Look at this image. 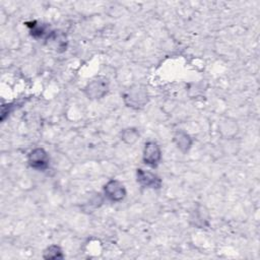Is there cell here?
<instances>
[{
	"label": "cell",
	"mask_w": 260,
	"mask_h": 260,
	"mask_svg": "<svg viewBox=\"0 0 260 260\" xmlns=\"http://www.w3.org/2000/svg\"><path fill=\"white\" fill-rule=\"evenodd\" d=\"M105 196L112 202H120L126 197L125 186L118 180L112 179L104 186Z\"/></svg>",
	"instance_id": "277c9868"
},
{
	"label": "cell",
	"mask_w": 260,
	"mask_h": 260,
	"mask_svg": "<svg viewBox=\"0 0 260 260\" xmlns=\"http://www.w3.org/2000/svg\"><path fill=\"white\" fill-rule=\"evenodd\" d=\"M142 159L145 165L152 168L156 167L161 159V149L154 141H147L144 144Z\"/></svg>",
	"instance_id": "5b68a950"
},
{
	"label": "cell",
	"mask_w": 260,
	"mask_h": 260,
	"mask_svg": "<svg viewBox=\"0 0 260 260\" xmlns=\"http://www.w3.org/2000/svg\"><path fill=\"white\" fill-rule=\"evenodd\" d=\"M28 165L38 171H45L49 167L50 157L48 152L43 147H36L27 154Z\"/></svg>",
	"instance_id": "3957f363"
},
{
	"label": "cell",
	"mask_w": 260,
	"mask_h": 260,
	"mask_svg": "<svg viewBox=\"0 0 260 260\" xmlns=\"http://www.w3.org/2000/svg\"><path fill=\"white\" fill-rule=\"evenodd\" d=\"M109 91V80L105 76H96L84 87V93L89 100H100Z\"/></svg>",
	"instance_id": "7a4b0ae2"
},
{
	"label": "cell",
	"mask_w": 260,
	"mask_h": 260,
	"mask_svg": "<svg viewBox=\"0 0 260 260\" xmlns=\"http://www.w3.org/2000/svg\"><path fill=\"white\" fill-rule=\"evenodd\" d=\"M121 139L126 143V144H133L139 139V132L136 128L129 127L124 129L121 132Z\"/></svg>",
	"instance_id": "ba28073f"
},
{
	"label": "cell",
	"mask_w": 260,
	"mask_h": 260,
	"mask_svg": "<svg viewBox=\"0 0 260 260\" xmlns=\"http://www.w3.org/2000/svg\"><path fill=\"white\" fill-rule=\"evenodd\" d=\"M176 146L178 147V149H180L182 152H187L193 143V140L191 138V136L183 131V130H179L175 133L174 138H173Z\"/></svg>",
	"instance_id": "52a82bcc"
},
{
	"label": "cell",
	"mask_w": 260,
	"mask_h": 260,
	"mask_svg": "<svg viewBox=\"0 0 260 260\" xmlns=\"http://www.w3.org/2000/svg\"><path fill=\"white\" fill-rule=\"evenodd\" d=\"M220 131L222 132V134L226 137H232L234 136L237 131H238V127H237V123L235 121H232L230 119L222 121V123L220 124Z\"/></svg>",
	"instance_id": "30bf717a"
},
{
	"label": "cell",
	"mask_w": 260,
	"mask_h": 260,
	"mask_svg": "<svg viewBox=\"0 0 260 260\" xmlns=\"http://www.w3.org/2000/svg\"><path fill=\"white\" fill-rule=\"evenodd\" d=\"M137 182L145 188L150 189H159L161 187V179L154 173L150 171H145L143 169L136 170Z\"/></svg>",
	"instance_id": "8992f818"
},
{
	"label": "cell",
	"mask_w": 260,
	"mask_h": 260,
	"mask_svg": "<svg viewBox=\"0 0 260 260\" xmlns=\"http://www.w3.org/2000/svg\"><path fill=\"white\" fill-rule=\"evenodd\" d=\"M123 100L127 107L134 110H140L148 103L147 89L141 84L132 85L125 91Z\"/></svg>",
	"instance_id": "6da1fadb"
},
{
	"label": "cell",
	"mask_w": 260,
	"mask_h": 260,
	"mask_svg": "<svg viewBox=\"0 0 260 260\" xmlns=\"http://www.w3.org/2000/svg\"><path fill=\"white\" fill-rule=\"evenodd\" d=\"M43 257L45 259H49V260L62 259V258H64V254H63L62 249L58 245H51L44 251Z\"/></svg>",
	"instance_id": "9c48e42d"
}]
</instances>
